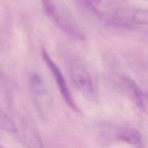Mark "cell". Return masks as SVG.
<instances>
[{
  "instance_id": "obj_1",
  "label": "cell",
  "mask_w": 148,
  "mask_h": 148,
  "mask_svg": "<svg viewBox=\"0 0 148 148\" xmlns=\"http://www.w3.org/2000/svg\"><path fill=\"white\" fill-rule=\"evenodd\" d=\"M41 55L43 61L53 76L64 101L72 110L75 112H79V108L72 98L65 79L60 69L50 56L49 54L44 49L41 50Z\"/></svg>"
},
{
  "instance_id": "obj_2",
  "label": "cell",
  "mask_w": 148,
  "mask_h": 148,
  "mask_svg": "<svg viewBox=\"0 0 148 148\" xmlns=\"http://www.w3.org/2000/svg\"><path fill=\"white\" fill-rule=\"evenodd\" d=\"M70 75L73 84L87 99L95 101L96 92L92 81L84 68L75 62L70 64Z\"/></svg>"
},
{
  "instance_id": "obj_3",
  "label": "cell",
  "mask_w": 148,
  "mask_h": 148,
  "mask_svg": "<svg viewBox=\"0 0 148 148\" xmlns=\"http://www.w3.org/2000/svg\"><path fill=\"white\" fill-rule=\"evenodd\" d=\"M114 18L121 22L148 25V9L136 7L123 6L114 12Z\"/></svg>"
},
{
  "instance_id": "obj_4",
  "label": "cell",
  "mask_w": 148,
  "mask_h": 148,
  "mask_svg": "<svg viewBox=\"0 0 148 148\" xmlns=\"http://www.w3.org/2000/svg\"><path fill=\"white\" fill-rule=\"evenodd\" d=\"M121 83L126 93L135 105L144 112H148V99L138 84L129 77H121Z\"/></svg>"
},
{
  "instance_id": "obj_5",
  "label": "cell",
  "mask_w": 148,
  "mask_h": 148,
  "mask_svg": "<svg viewBox=\"0 0 148 148\" xmlns=\"http://www.w3.org/2000/svg\"><path fill=\"white\" fill-rule=\"evenodd\" d=\"M28 82L30 90L35 98L42 99L46 96L47 92L46 85L40 75L36 72L30 73Z\"/></svg>"
},
{
  "instance_id": "obj_6",
  "label": "cell",
  "mask_w": 148,
  "mask_h": 148,
  "mask_svg": "<svg viewBox=\"0 0 148 148\" xmlns=\"http://www.w3.org/2000/svg\"><path fill=\"white\" fill-rule=\"evenodd\" d=\"M117 138L131 145H137L142 142V136L140 132L135 128L131 127L124 128L117 134Z\"/></svg>"
},
{
  "instance_id": "obj_7",
  "label": "cell",
  "mask_w": 148,
  "mask_h": 148,
  "mask_svg": "<svg viewBox=\"0 0 148 148\" xmlns=\"http://www.w3.org/2000/svg\"><path fill=\"white\" fill-rule=\"evenodd\" d=\"M9 121V117L0 108V128L5 127Z\"/></svg>"
},
{
  "instance_id": "obj_8",
  "label": "cell",
  "mask_w": 148,
  "mask_h": 148,
  "mask_svg": "<svg viewBox=\"0 0 148 148\" xmlns=\"http://www.w3.org/2000/svg\"><path fill=\"white\" fill-rule=\"evenodd\" d=\"M87 2L91 3H97L99 2V0H86Z\"/></svg>"
},
{
  "instance_id": "obj_9",
  "label": "cell",
  "mask_w": 148,
  "mask_h": 148,
  "mask_svg": "<svg viewBox=\"0 0 148 148\" xmlns=\"http://www.w3.org/2000/svg\"><path fill=\"white\" fill-rule=\"evenodd\" d=\"M146 96H147V99H148V91H147V92L146 93Z\"/></svg>"
},
{
  "instance_id": "obj_10",
  "label": "cell",
  "mask_w": 148,
  "mask_h": 148,
  "mask_svg": "<svg viewBox=\"0 0 148 148\" xmlns=\"http://www.w3.org/2000/svg\"><path fill=\"white\" fill-rule=\"evenodd\" d=\"M109 1H116V0H109Z\"/></svg>"
},
{
  "instance_id": "obj_11",
  "label": "cell",
  "mask_w": 148,
  "mask_h": 148,
  "mask_svg": "<svg viewBox=\"0 0 148 148\" xmlns=\"http://www.w3.org/2000/svg\"><path fill=\"white\" fill-rule=\"evenodd\" d=\"M0 147H1V145H0Z\"/></svg>"
}]
</instances>
